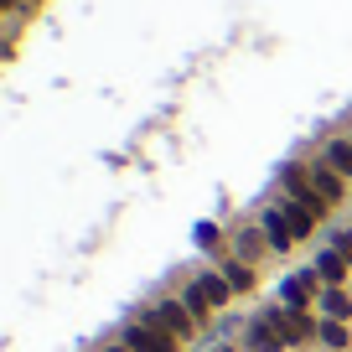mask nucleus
Listing matches in <instances>:
<instances>
[{
	"mask_svg": "<svg viewBox=\"0 0 352 352\" xmlns=\"http://www.w3.org/2000/svg\"><path fill=\"white\" fill-rule=\"evenodd\" d=\"M327 166L337 176H352V140H331L327 145Z\"/></svg>",
	"mask_w": 352,
	"mask_h": 352,
	"instance_id": "1a4fd4ad",
	"label": "nucleus"
},
{
	"mask_svg": "<svg viewBox=\"0 0 352 352\" xmlns=\"http://www.w3.org/2000/svg\"><path fill=\"white\" fill-rule=\"evenodd\" d=\"M321 342H331V347H342V342H347V327H342V321H327V327H321Z\"/></svg>",
	"mask_w": 352,
	"mask_h": 352,
	"instance_id": "ddd939ff",
	"label": "nucleus"
},
{
	"mask_svg": "<svg viewBox=\"0 0 352 352\" xmlns=\"http://www.w3.org/2000/svg\"><path fill=\"white\" fill-rule=\"evenodd\" d=\"M124 347H130V352H176V337L161 331V327H151V321H140V327H130Z\"/></svg>",
	"mask_w": 352,
	"mask_h": 352,
	"instance_id": "f03ea898",
	"label": "nucleus"
},
{
	"mask_svg": "<svg viewBox=\"0 0 352 352\" xmlns=\"http://www.w3.org/2000/svg\"><path fill=\"white\" fill-rule=\"evenodd\" d=\"M270 321H275V327H280V337H285V342H306L311 337V321L306 316H300V311H270Z\"/></svg>",
	"mask_w": 352,
	"mask_h": 352,
	"instance_id": "20e7f679",
	"label": "nucleus"
},
{
	"mask_svg": "<svg viewBox=\"0 0 352 352\" xmlns=\"http://www.w3.org/2000/svg\"><path fill=\"white\" fill-rule=\"evenodd\" d=\"M321 311H327L331 321H347V316H352V300L342 296L337 285H327V296H321Z\"/></svg>",
	"mask_w": 352,
	"mask_h": 352,
	"instance_id": "9b49d317",
	"label": "nucleus"
},
{
	"mask_svg": "<svg viewBox=\"0 0 352 352\" xmlns=\"http://www.w3.org/2000/svg\"><path fill=\"white\" fill-rule=\"evenodd\" d=\"M280 218H285V228H290V239H311V223H316V212H306L300 202H280Z\"/></svg>",
	"mask_w": 352,
	"mask_h": 352,
	"instance_id": "39448f33",
	"label": "nucleus"
},
{
	"mask_svg": "<svg viewBox=\"0 0 352 352\" xmlns=\"http://www.w3.org/2000/svg\"><path fill=\"white\" fill-rule=\"evenodd\" d=\"M311 275L327 280V285H342V280H347V259H342L337 249H327V254L316 259V270H311Z\"/></svg>",
	"mask_w": 352,
	"mask_h": 352,
	"instance_id": "0eeeda50",
	"label": "nucleus"
},
{
	"mask_svg": "<svg viewBox=\"0 0 352 352\" xmlns=\"http://www.w3.org/2000/svg\"><path fill=\"white\" fill-rule=\"evenodd\" d=\"M145 321H151V327H161V331H171L176 342H187V337H192V311H187V306H176V300H161V306H155Z\"/></svg>",
	"mask_w": 352,
	"mask_h": 352,
	"instance_id": "f257e3e1",
	"label": "nucleus"
},
{
	"mask_svg": "<svg viewBox=\"0 0 352 352\" xmlns=\"http://www.w3.org/2000/svg\"><path fill=\"white\" fill-rule=\"evenodd\" d=\"M249 347H259V352H280V347H285V337H280V327H275L270 316H259V321L249 327Z\"/></svg>",
	"mask_w": 352,
	"mask_h": 352,
	"instance_id": "423d86ee",
	"label": "nucleus"
},
{
	"mask_svg": "<svg viewBox=\"0 0 352 352\" xmlns=\"http://www.w3.org/2000/svg\"><path fill=\"white\" fill-rule=\"evenodd\" d=\"M337 254L352 264V228H342V233H337Z\"/></svg>",
	"mask_w": 352,
	"mask_h": 352,
	"instance_id": "2eb2a0df",
	"label": "nucleus"
},
{
	"mask_svg": "<svg viewBox=\"0 0 352 352\" xmlns=\"http://www.w3.org/2000/svg\"><path fill=\"white\" fill-rule=\"evenodd\" d=\"M187 311H192V316H208V311H212V306H208V296H202L197 285L187 290Z\"/></svg>",
	"mask_w": 352,
	"mask_h": 352,
	"instance_id": "4468645a",
	"label": "nucleus"
},
{
	"mask_svg": "<svg viewBox=\"0 0 352 352\" xmlns=\"http://www.w3.org/2000/svg\"><path fill=\"white\" fill-rule=\"evenodd\" d=\"M223 280H228L233 290H254V275H249V264H239V259H233V264H223Z\"/></svg>",
	"mask_w": 352,
	"mask_h": 352,
	"instance_id": "f8f14e48",
	"label": "nucleus"
},
{
	"mask_svg": "<svg viewBox=\"0 0 352 352\" xmlns=\"http://www.w3.org/2000/svg\"><path fill=\"white\" fill-rule=\"evenodd\" d=\"M197 290H202V296H208V306L218 311L223 300H228V290H233V285H228V280H223V275H202V280H197Z\"/></svg>",
	"mask_w": 352,
	"mask_h": 352,
	"instance_id": "9d476101",
	"label": "nucleus"
},
{
	"mask_svg": "<svg viewBox=\"0 0 352 352\" xmlns=\"http://www.w3.org/2000/svg\"><path fill=\"white\" fill-rule=\"evenodd\" d=\"M109 352H130V347H109Z\"/></svg>",
	"mask_w": 352,
	"mask_h": 352,
	"instance_id": "dca6fc26",
	"label": "nucleus"
},
{
	"mask_svg": "<svg viewBox=\"0 0 352 352\" xmlns=\"http://www.w3.org/2000/svg\"><path fill=\"white\" fill-rule=\"evenodd\" d=\"M264 233H270V249H290V228H285V218H280V208H270L264 212Z\"/></svg>",
	"mask_w": 352,
	"mask_h": 352,
	"instance_id": "6e6552de",
	"label": "nucleus"
},
{
	"mask_svg": "<svg viewBox=\"0 0 352 352\" xmlns=\"http://www.w3.org/2000/svg\"><path fill=\"white\" fill-rule=\"evenodd\" d=\"M306 171H311V187H316V197L327 202V208H337V202H342V182H347V176H337L331 166H306Z\"/></svg>",
	"mask_w": 352,
	"mask_h": 352,
	"instance_id": "7ed1b4c3",
	"label": "nucleus"
},
{
	"mask_svg": "<svg viewBox=\"0 0 352 352\" xmlns=\"http://www.w3.org/2000/svg\"><path fill=\"white\" fill-rule=\"evenodd\" d=\"M0 6H6V0H0Z\"/></svg>",
	"mask_w": 352,
	"mask_h": 352,
	"instance_id": "f3484780",
	"label": "nucleus"
}]
</instances>
